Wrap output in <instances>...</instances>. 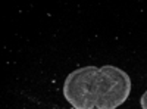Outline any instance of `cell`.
Listing matches in <instances>:
<instances>
[{"label": "cell", "instance_id": "obj_3", "mask_svg": "<svg viewBox=\"0 0 147 109\" xmlns=\"http://www.w3.org/2000/svg\"><path fill=\"white\" fill-rule=\"evenodd\" d=\"M140 106H141V109H147V90L141 94V97H140Z\"/></svg>", "mask_w": 147, "mask_h": 109}, {"label": "cell", "instance_id": "obj_2", "mask_svg": "<svg viewBox=\"0 0 147 109\" xmlns=\"http://www.w3.org/2000/svg\"><path fill=\"white\" fill-rule=\"evenodd\" d=\"M131 93V78L124 69L113 65L100 68V84L96 109H116Z\"/></svg>", "mask_w": 147, "mask_h": 109}, {"label": "cell", "instance_id": "obj_1", "mask_svg": "<svg viewBox=\"0 0 147 109\" xmlns=\"http://www.w3.org/2000/svg\"><path fill=\"white\" fill-rule=\"evenodd\" d=\"M100 68L87 65L74 69L63 81L62 93L74 109H94L99 96Z\"/></svg>", "mask_w": 147, "mask_h": 109}]
</instances>
